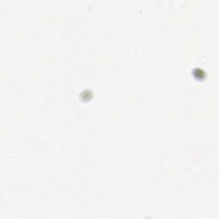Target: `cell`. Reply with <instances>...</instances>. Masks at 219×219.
I'll list each match as a JSON object with an SVG mask.
<instances>
[{
    "label": "cell",
    "mask_w": 219,
    "mask_h": 219,
    "mask_svg": "<svg viewBox=\"0 0 219 219\" xmlns=\"http://www.w3.org/2000/svg\"><path fill=\"white\" fill-rule=\"evenodd\" d=\"M194 74L193 75L194 76L198 77V80H200V77H204L205 78V75L206 76V73L205 74V71L204 70H201V69H194Z\"/></svg>",
    "instance_id": "1"
}]
</instances>
